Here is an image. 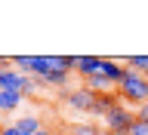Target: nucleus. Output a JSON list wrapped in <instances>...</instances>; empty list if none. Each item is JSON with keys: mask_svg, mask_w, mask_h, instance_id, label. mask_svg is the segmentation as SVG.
Returning a JSON list of instances; mask_svg holds the SVG:
<instances>
[{"mask_svg": "<svg viewBox=\"0 0 148 135\" xmlns=\"http://www.w3.org/2000/svg\"><path fill=\"white\" fill-rule=\"evenodd\" d=\"M9 64H12V62H9V58H3V55H0V71H3V68H9Z\"/></svg>", "mask_w": 148, "mask_h": 135, "instance_id": "obj_15", "label": "nucleus"}, {"mask_svg": "<svg viewBox=\"0 0 148 135\" xmlns=\"http://www.w3.org/2000/svg\"><path fill=\"white\" fill-rule=\"evenodd\" d=\"M37 135H53V132H49V129H46V126H43V129H40V132H37Z\"/></svg>", "mask_w": 148, "mask_h": 135, "instance_id": "obj_16", "label": "nucleus"}, {"mask_svg": "<svg viewBox=\"0 0 148 135\" xmlns=\"http://www.w3.org/2000/svg\"><path fill=\"white\" fill-rule=\"evenodd\" d=\"M65 104L71 111H77V114H90L92 117V108H96V92L86 89V86H74V89H65L62 92Z\"/></svg>", "mask_w": 148, "mask_h": 135, "instance_id": "obj_3", "label": "nucleus"}, {"mask_svg": "<svg viewBox=\"0 0 148 135\" xmlns=\"http://www.w3.org/2000/svg\"><path fill=\"white\" fill-rule=\"evenodd\" d=\"M127 71H130V68L120 62V58H102V68H99V74H102V77H108L114 86H120V80L127 77Z\"/></svg>", "mask_w": 148, "mask_h": 135, "instance_id": "obj_4", "label": "nucleus"}, {"mask_svg": "<svg viewBox=\"0 0 148 135\" xmlns=\"http://www.w3.org/2000/svg\"><path fill=\"white\" fill-rule=\"evenodd\" d=\"M71 74L74 71H59V68H53V71L43 77V86H53V89H68V83H71Z\"/></svg>", "mask_w": 148, "mask_h": 135, "instance_id": "obj_8", "label": "nucleus"}, {"mask_svg": "<svg viewBox=\"0 0 148 135\" xmlns=\"http://www.w3.org/2000/svg\"><path fill=\"white\" fill-rule=\"evenodd\" d=\"M22 86H25V74L22 71H16L12 64L0 71V89L3 92H22Z\"/></svg>", "mask_w": 148, "mask_h": 135, "instance_id": "obj_6", "label": "nucleus"}, {"mask_svg": "<svg viewBox=\"0 0 148 135\" xmlns=\"http://www.w3.org/2000/svg\"><path fill=\"white\" fill-rule=\"evenodd\" d=\"M99 135H114V132H108V129H99Z\"/></svg>", "mask_w": 148, "mask_h": 135, "instance_id": "obj_17", "label": "nucleus"}, {"mask_svg": "<svg viewBox=\"0 0 148 135\" xmlns=\"http://www.w3.org/2000/svg\"><path fill=\"white\" fill-rule=\"evenodd\" d=\"M136 111H139V120H148V101L142 104V108H136Z\"/></svg>", "mask_w": 148, "mask_h": 135, "instance_id": "obj_14", "label": "nucleus"}, {"mask_svg": "<svg viewBox=\"0 0 148 135\" xmlns=\"http://www.w3.org/2000/svg\"><path fill=\"white\" fill-rule=\"evenodd\" d=\"M117 95H120L123 104H130V108H142L148 101V80L139 71H127V77H123L120 86H117Z\"/></svg>", "mask_w": 148, "mask_h": 135, "instance_id": "obj_1", "label": "nucleus"}, {"mask_svg": "<svg viewBox=\"0 0 148 135\" xmlns=\"http://www.w3.org/2000/svg\"><path fill=\"white\" fill-rule=\"evenodd\" d=\"M40 89H43V80H40V77H28L25 74V86H22V95H40Z\"/></svg>", "mask_w": 148, "mask_h": 135, "instance_id": "obj_10", "label": "nucleus"}, {"mask_svg": "<svg viewBox=\"0 0 148 135\" xmlns=\"http://www.w3.org/2000/svg\"><path fill=\"white\" fill-rule=\"evenodd\" d=\"M139 120V111L130 108V104H120V108H114L105 117V129L114 135H130V129H133V123Z\"/></svg>", "mask_w": 148, "mask_h": 135, "instance_id": "obj_2", "label": "nucleus"}, {"mask_svg": "<svg viewBox=\"0 0 148 135\" xmlns=\"http://www.w3.org/2000/svg\"><path fill=\"white\" fill-rule=\"evenodd\" d=\"M0 135H22L16 129V123H6V126H0Z\"/></svg>", "mask_w": 148, "mask_h": 135, "instance_id": "obj_13", "label": "nucleus"}, {"mask_svg": "<svg viewBox=\"0 0 148 135\" xmlns=\"http://www.w3.org/2000/svg\"><path fill=\"white\" fill-rule=\"evenodd\" d=\"M102 68V55H74V74H80L83 80L99 74Z\"/></svg>", "mask_w": 148, "mask_h": 135, "instance_id": "obj_5", "label": "nucleus"}, {"mask_svg": "<svg viewBox=\"0 0 148 135\" xmlns=\"http://www.w3.org/2000/svg\"><path fill=\"white\" fill-rule=\"evenodd\" d=\"M22 101H25L22 92H3L0 89V114H16L22 108Z\"/></svg>", "mask_w": 148, "mask_h": 135, "instance_id": "obj_9", "label": "nucleus"}, {"mask_svg": "<svg viewBox=\"0 0 148 135\" xmlns=\"http://www.w3.org/2000/svg\"><path fill=\"white\" fill-rule=\"evenodd\" d=\"M68 135H99V129H96V126H90V123H80V126H74Z\"/></svg>", "mask_w": 148, "mask_h": 135, "instance_id": "obj_11", "label": "nucleus"}, {"mask_svg": "<svg viewBox=\"0 0 148 135\" xmlns=\"http://www.w3.org/2000/svg\"><path fill=\"white\" fill-rule=\"evenodd\" d=\"M130 135H148V120H136L133 129H130Z\"/></svg>", "mask_w": 148, "mask_h": 135, "instance_id": "obj_12", "label": "nucleus"}, {"mask_svg": "<svg viewBox=\"0 0 148 135\" xmlns=\"http://www.w3.org/2000/svg\"><path fill=\"white\" fill-rule=\"evenodd\" d=\"M142 77H145V80H148V68H145V71H142Z\"/></svg>", "mask_w": 148, "mask_h": 135, "instance_id": "obj_18", "label": "nucleus"}, {"mask_svg": "<svg viewBox=\"0 0 148 135\" xmlns=\"http://www.w3.org/2000/svg\"><path fill=\"white\" fill-rule=\"evenodd\" d=\"M16 129L22 135H37L40 129H43V123H40L37 114H22V117H16Z\"/></svg>", "mask_w": 148, "mask_h": 135, "instance_id": "obj_7", "label": "nucleus"}]
</instances>
